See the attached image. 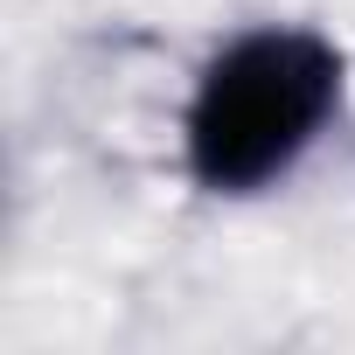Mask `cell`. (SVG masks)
<instances>
[{
  "mask_svg": "<svg viewBox=\"0 0 355 355\" xmlns=\"http://www.w3.org/2000/svg\"><path fill=\"white\" fill-rule=\"evenodd\" d=\"M348 91V56L300 21L230 35L189 91L182 167L202 196H265L320 146Z\"/></svg>",
  "mask_w": 355,
  "mask_h": 355,
  "instance_id": "1",
  "label": "cell"
}]
</instances>
